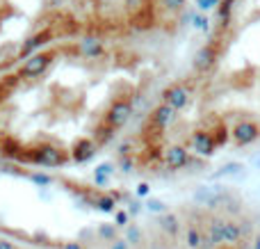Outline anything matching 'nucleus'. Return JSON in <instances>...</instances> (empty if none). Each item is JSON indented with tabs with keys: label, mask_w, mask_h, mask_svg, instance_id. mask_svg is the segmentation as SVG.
<instances>
[{
	"label": "nucleus",
	"mask_w": 260,
	"mask_h": 249,
	"mask_svg": "<svg viewBox=\"0 0 260 249\" xmlns=\"http://www.w3.org/2000/svg\"><path fill=\"white\" fill-rule=\"evenodd\" d=\"M25 160H30V163H35V165H41V167H62L69 160V155L64 153L62 149H57V146L46 144V146H37V149L27 151Z\"/></svg>",
	"instance_id": "1"
},
{
	"label": "nucleus",
	"mask_w": 260,
	"mask_h": 249,
	"mask_svg": "<svg viewBox=\"0 0 260 249\" xmlns=\"http://www.w3.org/2000/svg\"><path fill=\"white\" fill-rule=\"evenodd\" d=\"M231 137H233L235 144H240V146L253 144L260 137V126L256 121H240L238 126L231 131Z\"/></svg>",
	"instance_id": "2"
},
{
	"label": "nucleus",
	"mask_w": 260,
	"mask_h": 249,
	"mask_svg": "<svg viewBox=\"0 0 260 249\" xmlns=\"http://www.w3.org/2000/svg\"><path fill=\"white\" fill-rule=\"evenodd\" d=\"M130 114H133V105H130L128 101H114V103L110 105L108 114H105V123L112 128H119L128 121Z\"/></svg>",
	"instance_id": "3"
},
{
	"label": "nucleus",
	"mask_w": 260,
	"mask_h": 249,
	"mask_svg": "<svg viewBox=\"0 0 260 249\" xmlns=\"http://www.w3.org/2000/svg\"><path fill=\"white\" fill-rule=\"evenodd\" d=\"M162 103H167L169 108H174L178 112L189 103V89L185 85H171L169 89L162 91Z\"/></svg>",
	"instance_id": "4"
},
{
	"label": "nucleus",
	"mask_w": 260,
	"mask_h": 249,
	"mask_svg": "<svg viewBox=\"0 0 260 249\" xmlns=\"http://www.w3.org/2000/svg\"><path fill=\"white\" fill-rule=\"evenodd\" d=\"M53 62V53H39V55H32L30 59H25V67L21 69L18 76L23 78H35L39 73H44L48 69V64Z\"/></svg>",
	"instance_id": "5"
},
{
	"label": "nucleus",
	"mask_w": 260,
	"mask_h": 249,
	"mask_svg": "<svg viewBox=\"0 0 260 249\" xmlns=\"http://www.w3.org/2000/svg\"><path fill=\"white\" fill-rule=\"evenodd\" d=\"M165 165L169 169H183L189 165V151L185 146H169L165 151Z\"/></svg>",
	"instance_id": "6"
},
{
	"label": "nucleus",
	"mask_w": 260,
	"mask_h": 249,
	"mask_svg": "<svg viewBox=\"0 0 260 249\" xmlns=\"http://www.w3.org/2000/svg\"><path fill=\"white\" fill-rule=\"evenodd\" d=\"M192 149L197 151L199 155H203V158H210V155L215 153L217 144H215V140H212L210 133H206V131H197V133L192 135Z\"/></svg>",
	"instance_id": "7"
},
{
	"label": "nucleus",
	"mask_w": 260,
	"mask_h": 249,
	"mask_svg": "<svg viewBox=\"0 0 260 249\" xmlns=\"http://www.w3.org/2000/svg\"><path fill=\"white\" fill-rule=\"evenodd\" d=\"M96 142L94 140H87V137H82V140H78L76 144H73L71 149V160H76V163H87V160H91L96 155Z\"/></svg>",
	"instance_id": "8"
},
{
	"label": "nucleus",
	"mask_w": 260,
	"mask_h": 249,
	"mask_svg": "<svg viewBox=\"0 0 260 249\" xmlns=\"http://www.w3.org/2000/svg\"><path fill=\"white\" fill-rule=\"evenodd\" d=\"M174 119H176V110L169 108L167 103H160L157 108H153V114H151V123H153V126H157V128H162V131H165L169 123H174Z\"/></svg>",
	"instance_id": "9"
},
{
	"label": "nucleus",
	"mask_w": 260,
	"mask_h": 249,
	"mask_svg": "<svg viewBox=\"0 0 260 249\" xmlns=\"http://www.w3.org/2000/svg\"><path fill=\"white\" fill-rule=\"evenodd\" d=\"M215 59H217V50H215V46H203V48H199L197 50V55H194V69L197 71H208V69L215 64Z\"/></svg>",
	"instance_id": "10"
},
{
	"label": "nucleus",
	"mask_w": 260,
	"mask_h": 249,
	"mask_svg": "<svg viewBox=\"0 0 260 249\" xmlns=\"http://www.w3.org/2000/svg\"><path fill=\"white\" fill-rule=\"evenodd\" d=\"M78 50H80L85 57H99V55H103L105 46L101 39H94V37H87V39L80 41V46H78Z\"/></svg>",
	"instance_id": "11"
},
{
	"label": "nucleus",
	"mask_w": 260,
	"mask_h": 249,
	"mask_svg": "<svg viewBox=\"0 0 260 249\" xmlns=\"http://www.w3.org/2000/svg\"><path fill=\"white\" fill-rule=\"evenodd\" d=\"M48 39H50V32H48V30H46V32H39V35H35V37H30V39H27L25 44H23L21 55H23V57H30V55L35 53V50L39 48V46H44Z\"/></svg>",
	"instance_id": "12"
},
{
	"label": "nucleus",
	"mask_w": 260,
	"mask_h": 249,
	"mask_svg": "<svg viewBox=\"0 0 260 249\" xmlns=\"http://www.w3.org/2000/svg\"><path fill=\"white\" fill-rule=\"evenodd\" d=\"M112 137H114V128H112V126H108V123L99 126V128H96V133H94V142H96V146H105L108 142H112Z\"/></svg>",
	"instance_id": "13"
},
{
	"label": "nucleus",
	"mask_w": 260,
	"mask_h": 249,
	"mask_svg": "<svg viewBox=\"0 0 260 249\" xmlns=\"http://www.w3.org/2000/svg\"><path fill=\"white\" fill-rule=\"evenodd\" d=\"M233 3L235 0H221L219 3V21H221V25H229L231 12H233Z\"/></svg>",
	"instance_id": "14"
},
{
	"label": "nucleus",
	"mask_w": 260,
	"mask_h": 249,
	"mask_svg": "<svg viewBox=\"0 0 260 249\" xmlns=\"http://www.w3.org/2000/svg\"><path fill=\"white\" fill-rule=\"evenodd\" d=\"M240 169H242V165H240V163H229V165H224V167H221L215 176L217 178H219V176H233V174H238Z\"/></svg>",
	"instance_id": "15"
},
{
	"label": "nucleus",
	"mask_w": 260,
	"mask_h": 249,
	"mask_svg": "<svg viewBox=\"0 0 260 249\" xmlns=\"http://www.w3.org/2000/svg\"><path fill=\"white\" fill-rule=\"evenodd\" d=\"M126 240L130 245H139L142 242V231H139L137 227H128L126 229Z\"/></svg>",
	"instance_id": "16"
},
{
	"label": "nucleus",
	"mask_w": 260,
	"mask_h": 249,
	"mask_svg": "<svg viewBox=\"0 0 260 249\" xmlns=\"http://www.w3.org/2000/svg\"><path fill=\"white\" fill-rule=\"evenodd\" d=\"M229 137H231V133L226 131L224 126H219V128H217V133L212 135V140H215L217 146H221V144H226V142H229Z\"/></svg>",
	"instance_id": "17"
},
{
	"label": "nucleus",
	"mask_w": 260,
	"mask_h": 249,
	"mask_svg": "<svg viewBox=\"0 0 260 249\" xmlns=\"http://www.w3.org/2000/svg\"><path fill=\"white\" fill-rule=\"evenodd\" d=\"M185 3L187 0H162V7L169 9V12H180L185 7Z\"/></svg>",
	"instance_id": "18"
},
{
	"label": "nucleus",
	"mask_w": 260,
	"mask_h": 249,
	"mask_svg": "<svg viewBox=\"0 0 260 249\" xmlns=\"http://www.w3.org/2000/svg\"><path fill=\"white\" fill-rule=\"evenodd\" d=\"M192 23H194V27H199V30H208V18L203 16V14H192Z\"/></svg>",
	"instance_id": "19"
},
{
	"label": "nucleus",
	"mask_w": 260,
	"mask_h": 249,
	"mask_svg": "<svg viewBox=\"0 0 260 249\" xmlns=\"http://www.w3.org/2000/svg\"><path fill=\"white\" fill-rule=\"evenodd\" d=\"M30 181H35L37 185H50V183H53V178L44 176V174H30Z\"/></svg>",
	"instance_id": "20"
},
{
	"label": "nucleus",
	"mask_w": 260,
	"mask_h": 249,
	"mask_svg": "<svg viewBox=\"0 0 260 249\" xmlns=\"http://www.w3.org/2000/svg\"><path fill=\"white\" fill-rule=\"evenodd\" d=\"M221 0H197V5H199V9H212V7H217Z\"/></svg>",
	"instance_id": "21"
},
{
	"label": "nucleus",
	"mask_w": 260,
	"mask_h": 249,
	"mask_svg": "<svg viewBox=\"0 0 260 249\" xmlns=\"http://www.w3.org/2000/svg\"><path fill=\"white\" fill-rule=\"evenodd\" d=\"M99 233L103 238H110V240H112V238H114V227H110V224H103V227L99 229Z\"/></svg>",
	"instance_id": "22"
},
{
	"label": "nucleus",
	"mask_w": 260,
	"mask_h": 249,
	"mask_svg": "<svg viewBox=\"0 0 260 249\" xmlns=\"http://www.w3.org/2000/svg\"><path fill=\"white\" fill-rule=\"evenodd\" d=\"M126 5H128V9H130V12H142V7H144V0H126Z\"/></svg>",
	"instance_id": "23"
},
{
	"label": "nucleus",
	"mask_w": 260,
	"mask_h": 249,
	"mask_svg": "<svg viewBox=\"0 0 260 249\" xmlns=\"http://www.w3.org/2000/svg\"><path fill=\"white\" fill-rule=\"evenodd\" d=\"M121 169L123 172H133V158L130 155H123L121 158Z\"/></svg>",
	"instance_id": "24"
},
{
	"label": "nucleus",
	"mask_w": 260,
	"mask_h": 249,
	"mask_svg": "<svg viewBox=\"0 0 260 249\" xmlns=\"http://www.w3.org/2000/svg\"><path fill=\"white\" fill-rule=\"evenodd\" d=\"M148 208H151L153 213H157V210H165V204H160V201H151V204H148Z\"/></svg>",
	"instance_id": "25"
},
{
	"label": "nucleus",
	"mask_w": 260,
	"mask_h": 249,
	"mask_svg": "<svg viewBox=\"0 0 260 249\" xmlns=\"http://www.w3.org/2000/svg\"><path fill=\"white\" fill-rule=\"evenodd\" d=\"M146 192H148V185H139V188H137V195H139V197H144Z\"/></svg>",
	"instance_id": "26"
},
{
	"label": "nucleus",
	"mask_w": 260,
	"mask_h": 249,
	"mask_svg": "<svg viewBox=\"0 0 260 249\" xmlns=\"http://www.w3.org/2000/svg\"><path fill=\"white\" fill-rule=\"evenodd\" d=\"M253 165H256V167H260V153L256 155V158H253Z\"/></svg>",
	"instance_id": "27"
}]
</instances>
